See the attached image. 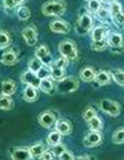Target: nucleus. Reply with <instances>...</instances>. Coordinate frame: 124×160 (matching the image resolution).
I'll return each mask as SVG.
<instances>
[{
  "mask_svg": "<svg viewBox=\"0 0 124 160\" xmlns=\"http://www.w3.org/2000/svg\"><path fill=\"white\" fill-rule=\"evenodd\" d=\"M67 10V3L64 0H49L41 7V13L45 17H60Z\"/></svg>",
  "mask_w": 124,
  "mask_h": 160,
  "instance_id": "nucleus-1",
  "label": "nucleus"
},
{
  "mask_svg": "<svg viewBox=\"0 0 124 160\" xmlns=\"http://www.w3.org/2000/svg\"><path fill=\"white\" fill-rule=\"evenodd\" d=\"M79 78L75 76H65L55 83V90L59 93H73L79 88Z\"/></svg>",
  "mask_w": 124,
  "mask_h": 160,
  "instance_id": "nucleus-2",
  "label": "nucleus"
},
{
  "mask_svg": "<svg viewBox=\"0 0 124 160\" xmlns=\"http://www.w3.org/2000/svg\"><path fill=\"white\" fill-rule=\"evenodd\" d=\"M59 53L60 56L65 57L67 59L70 61H78L79 58V53H78V49H76V44L70 41V39H65V41H62L59 43Z\"/></svg>",
  "mask_w": 124,
  "mask_h": 160,
  "instance_id": "nucleus-3",
  "label": "nucleus"
},
{
  "mask_svg": "<svg viewBox=\"0 0 124 160\" xmlns=\"http://www.w3.org/2000/svg\"><path fill=\"white\" fill-rule=\"evenodd\" d=\"M99 108L102 112L109 115V116H113V117H117L120 115V111H122V106L120 103H118L117 101H113V100H109V98H104L99 102Z\"/></svg>",
  "mask_w": 124,
  "mask_h": 160,
  "instance_id": "nucleus-4",
  "label": "nucleus"
},
{
  "mask_svg": "<svg viewBox=\"0 0 124 160\" xmlns=\"http://www.w3.org/2000/svg\"><path fill=\"white\" fill-rule=\"evenodd\" d=\"M107 41H108V46L112 48L113 52L115 53H120L124 48V39L123 35L118 32H109L108 37H107Z\"/></svg>",
  "mask_w": 124,
  "mask_h": 160,
  "instance_id": "nucleus-5",
  "label": "nucleus"
},
{
  "mask_svg": "<svg viewBox=\"0 0 124 160\" xmlns=\"http://www.w3.org/2000/svg\"><path fill=\"white\" fill-rule=\"evenodd\" d=\"M58 121L57 115L53 111H43L39 116H38V122L41 128L44 129H52L55 126Z\"/></svg>",
  "mask_w": 124,
  "mask_h": 160,
  "instance_id": "nucleus-6",
  "label": "nucleus"
},
{
  "mask_svg": "<svg viewBox=\"0 0 124 160\" xmlns=\"http://www.w3.org/2000/svg\"><path fill=\"white\" fill-rule=\"evenodd\" d=\"M93 27H94V19H93L90 13H84L79 17L76 28H78L80 34H85V33L90 32Z\"/></svg>",
  "mask_w": 124,
  "mask_h": 160,
  "instance_id": "nucleus-7",
  "label": "nucleus"
},
{
  "mask_svg": "<svg viewBox=\"0 0 124 160\" xmlns=\"http://www.w3.org/2000/svg\"><path fill=\"white\" fill-rule=\"evenodd\" d=\"M20 82L26 85V86H34V87L39 88L40 78L38 77V74L35 72H33L30 69H26L20 74Z\"/></svg>",
  "mask_w": 124,
  "mask_h": 160,
  "instance_id": "nucleus-8",
  "label": "nucleus"
},
{
  "mask_svg": "<svg viewBox=\"0 0 124 160\" xmlns=\"http://www.w3.org/2000/svg\"><path fill=\"white\" fill-rule=\"evenodd\" d=\"M103 141V135L100 131H93L90 130V132L87 134V136L83 140V144H84L85 148H95L99 146Z\"/></svg>",
  "mask_w": 124,
  "mask_h": 160,
  "instance_id": "nucleus-9",
  "label": "nucleus"
},
{
  "mask_svg": "<svg viewBox=\"0 0 124 160\" xmlns=\"http://www.w3.org/2000/svg\"><path fill=\"white\" fill-rule=\"evenodd\" d=\"M9 156H10L13 160H29V159H31L29 148H25V146L10 148V150H9Z\"/></svg>",
  "mask_w": 124,
  "mask_h": 160,
  "instance_id": "nucleus-10",
  "label": "nucleus"
},
{
  "mask_svg": "<svg viewBox=\"0 0 124 160\" xmlns=\"http://www.w3.org/2000/svg\"><path fill=\"white\" fill-rule=\"evenodd\" d=\"M49 29H50L53 33H57V34H68V33L71 30V27H70V24H69L68 22H65V20L55 19V20L50 22Z\"/></svg>",
  "mask_w": 124,
  "mask_h": 160,
  "instance_id": "nucleus-11",
  "label": "nucleus"
},
{
  "mask_svg": "<svg viewBox=\"0 0 124 160\" xmlns=\"http://www.w3.org/2000/svg\"><path fill=\"white\" fill-rule=\"evenodd\" d=\"M21 35L24 38V41L26 42L28 46L33 47L34 44H36L38 42V32H36V28L34 25H28L23 29L21 32Z\"/></svg>",
  "mask_w": 124,
  "mask_h": 160,
  "instance_id": "nucleus-12",
  "label": "nucleus"
},
{
  "mask_svg": "<svg viewBox=\"0 0 124 160\" xmlns=\"http://www.w3.org/2000/svg\"><path fill=\"white\" fill-rule=\"evenodd\" d=\"M35 57H38L41 62L44 63V66H52L54 59L49 52V48L47 46H39L36 49H35Z\"/></svg>",
  "mask_w": 124,
  "mask_h": 160,
  "instance_id": "nucleus-13",
  "label": "nucleus"
},
{
  "mask_svg": "<svg viewBox=\"0 0 124 160\" xmlns=\"http://www.w3.org/2000/svg\"><path fill=\"white\" fill-rule=\"evenodd\" d=\"M109 28L105 25H98V27H93L90 30V37H92V42H97V41H102L108 37L109 33Z\"/></svg>",
  "mask_w": 124,
  "mask_h": 160,
  "instance_id": "nucleus-14",
  "label": "nucleus"
},
{
  "mask_svg": "<svg viewBox=\"0 0 124 160\" xmlns=\"http://www.w3.org/2000/svg\"><path fill=\"white\" fill-rule=\"evenodd\" d=\"M54 129L57 131H59L63 136H68L71 134L73 131V125L69 120H65V118H58V121L54 126Z\"/></svg>",
  "mask_w": 124,
  "mask_h": 160,
  "instance_id": "nucleus-15",
  "label": "nucleus"
},
{
  "mask_svg": "<svg viewBox=\"0 0 124 160\" xmlns=\"http://www.w3.org/2000/svg\"><path fill=\"white\" fill-rule=\"evenodd\" d=\"M94 81H95V82H97V85H99V86H108V85L112 82V76H110V72L104 71V69L98 71V72H97V74H95Z\"/></svg>",
  "mask_w": 124,
  "mask_h": 160,
  "instance_id": "nucleus-16",
  "label": "nucleus"
},
{
  "mask_svg": "<svg viewBox=\"0 0 124 160\" xmlns=\"http://www.w3.org/2000/svg\"><path fill=\"white\" fill-rule=\"evenodd\" d=\"M95 74H97V71L93 67H89L88 66V67H84V68L80 69L79 78L81 79L83 82H92V81H94Z\"/></svg>",
  "mask_w": 124,
  "mask_h": 160,
  "instance_id": "nucleus-17",
  "label": "nucleus"
},
{
  "mask_svg": "<svg viewBox=\"0 0 124 160\" xmlns=\"http://www.w3.org/2000/svg\"><path fill=\"white\" fill-rule=\"evenodd\" d=\"M18 61H19L18 54L11 49L4 52L3 56L0 57V62H2L3 64H5V66H14V64L18 63Z\"/></svg>",
  "mask_w": 124,
  "mask_h": 160,
  "instance_id": "nucleus-18",
  "label": "nucleus"
},
{
  "mask_svg": "<svg viewBox=\"0 0 124 160\" xmlns=\"http://www.w3.org/2000/svg\"><path fill=\"white\" fill-rule=\"evenodd\" d=\"M38 90H39V88H36V87H34V86H26V87L24 88V91H23V98H24V101H26V102H29V103L36 101L38 97H39Z\"/></svg>",
  "mask_w": 124,
  "mask_h": 160,
  "instance_id": "nucleus-19",
  "label": "nucleus"
},
{
  "mask_svg": "<svg viewBox=\"0 0 124 160\" xmlns=\"http://www.w3.org/2000/svg\"><path fill=\"white\" fill-rule=\"evenodd\" d=\"M48 150V148L43 144V142H36L31 146H29V151L31 155V159H40L45 151Z\"/></svg>",
  "mask_w": 124,
  "mask_h": 160,
  "instance_id": "nucleus-20",
  "label": "nucleus"
},
{
  "mask_svg": "<svg viewBox=\"0 0 124 160\" xmlns=\"http://www.w3.org/2000/svg\"><path fill=\"white\" fill-rule=\"evenodd\" d=\"M39 90L44 93H53V91L55 90V86H54V79L52 77H48V78H43L40 79V85H39Z\"/></svg>",
  "mask_w": 124,
  "mask_h": 160,
  "instance_id": "nucleus-21",
  "label": "nucleus"
},
{
  "mask_svg": "<svg viewBox=\"0 0 124 160\" xmlns=\"http://www.w3.org/2000/svg\"><path fill=\"white\" fill-rule=\"evenodd\" d=\"M16 91V83L13 79H4L2 82V93L8 95V96H13Z\"/></svg>",
  "mask_w": 124,
  "mask_h": 160,
  "instance_id": "nucleus-22",
  "label": "nucleus"
},
{
  "mask_svg": "<svg viewBox=\"0 0 124 160\" xmlns=\"http://www.w3.org/2000/svg\"><path fill=\"white\" fill-rule=\"evenodd\" d=\"M13 108H14V101H13L11 96L4 95V93L0 95V110L10 111Z\"/></svg>",
  "mask_w": 124,
  "mask_h": 160,
  "instance_id": "nucleus-23",
  "label": "nucleus"
},
{
  "mask_svg": "<svg viewBox=\"0 0 124 160\" xmlns=\"http://www.w3.org/2000/svg\"><path fill=\"white\" fill-rule=\"evenodd\" d=\"M16 17H18L19 20L25 22V20L30 19L31 12H30V9H29L28 7H25V5H19V7L16 8Z\"/></svg>",
  "mask_w": 124,
  "mask_h": 160,
  "instance_id": "nucleus-24",
  "label": "nucleus"
},
{
  "mask_svg": "<svg viewBox=\"0 0 124 160\" xmlns=\"http://www.w3.org/2000/svg\"><path fill=\"white\" fill-rule=\"evenodd\" d=\"M88 126L93 131H102L104 124H103V120L97 115V116H94L93 118H90L89 121H88Z\"/></svg>",
  "mask_w": 124,
  "mask_h": 160,
  "instance_id": "nucleus-25",
  "label": "nucleus"
},
{
  "mask_svg": "<svg viewBox=\"0 0 124 160\" xmlns=\"http://www.w3.org/2000/svg\"><path fill=\"white\" fill-rule=\"evenodd\" d=\"M62 136H63V135H62L59 131L54 130V131H52V132L48 134V136H47V144H48L49 146H54V145L62 142Z\"/></svg>",
  "mask_w": 124,
  "mask_h": 160,
  "instance_id": "nucleus-26",
  "label": "nucleus"
},
{
  "mask_svg": "<svg viewBox=\"0 0 124 160\" xmlns=\"http://www.w3.org/2000/svg\"><path fill=\"white\" fill-rule=\"evenodd\" d=\"M50 77L54 79L55 82L60 81L65 77V68H59V67H54L50 66Z\"/></svg>",
  "mask_w": 124,
  "mask_h": 160,
  "instance_id": "nucleus-27",
  "label": "nucleus"
},
{
  "mask_svg": "<svg viewBox=\"0 0 124 160\" xmlns=\"http://www.w3.org/2000/svg\"><path fill=\"white\" fill-rule=\"evenodd\" d=\"M110 76H112V79H114V82L118 85V86H124V71L123 69H113L110 71Z\"/></svg>",
  "mask_w": 124,
  "mask_h": 160,
  "instance_id": "nucleus-28",
  "label": "nucleus"
},
{
  "mask_svg": "<svg viewBox=\"0 0 124 160\" xmlns=\"http://www.w3.org/2000/svg\"><path fill=\"white\" fill-rule=\"evenodd\" d=\"M11 44V37L8 32L0 30V49H5Z\"/></svg>",
  "mask_w": 124,
  "mask_h": 160,
  "instance_id": "nucleus-29",
  "label": "nucleus"
},
{
  "mask_svg": "<svg viewBox=\"0 0 124 160\" xmlns=\"http://www.w3.org/2000/svg\"><path fill=\"white\" fill-rule=\"evenodd\" d=\"M43 66H44V63L41 62L38 57H35V56H34V57L29 61V63H28V69H30V71H33V72H35V73H36V72H38L41 67H43Z\"/></svg>",
  "mask_w": 124,
  "mask_h": 160,
  "instance_id": "nucleus-30",
  "label": "nucleus"
},
{
  "mask_svg": "<svg viewBox=\"0 0 124 160\" xmlns=\"http://www.w3.org/2000/svg\"><path fill=\"white\" fill-rule=\"evenodd\" d=\"M108 41L107 38L105 39H102V41H97V42H92L90 44V48L95 52H102V51H105L108 48Z\"/></svg>",
  "mask_w": 124,
  "mask_h": 160,
  "instance_id": "nucleus-31",
  "label": "nucleus"
},
{
  "mask_svg": "<svg viewBox=\"0 0 124 160\" xmlns=\"http://www.w3.org/2000/svg\"><path fill=\"white\" fill-rule=\"evenodd\" d=\"M112 141L117 145L124 144V128H119L114 131V134L112 136Z\"/></svg>",
  "mask_w": 124,
  "mask_h": 160,
  "instance_id": "nucleus-32",
  "label": "nucleus"
},
{
  "mask_svg": "<svg viewBox=\"0 0 124 160\" xmlns=\"http://www.w3.org/2000/svg\"><path fill=\"white\" fill-rule=\"evenodd\" d=\"M100 8H102L100 0H89L88 4H87V9L90 14H95Z\"/></svg>",
  "mask_w": 124,
  "mask_h": 160,
  "instance_id": "nucleus-33",
  "label": "nucleus"
},
{
  "mask_svg": "<svg viewBox=\"0 0 124 160\" xmlns=\"http://www.w3.org/2000/svg\"><path fill=\"white\" fill-rule=\"evenodd\" d=\"M99 20H102V22H107L109 18H110V12H109V8H104V7H102L95 14H94Z\"/></svg>",
  "mask_w": 124,
  "mask_h": 160,
  "instance_id": "nucleus-34",
  "label": "nucleus"
},
{
  "mask_svg": "<svg viewBox=\"0 0 124 160\" xmlns=\"http://www.w3.org/2000/svg\"><path fill=\"white\" fill-rule=\"evenodd\" d=\"M109 12H110V18H114V17H117L118 14H120V13L123 12L122 4H120V3H118L117 0H115L114 3H112V4L109 5Z\"/></svg>",
  "mask_w": 124,
  "mask_h": 160,
  "instance_id": "nucleus-35",
  "label": "nucleus"
},
{
  "mask_svg": "<svg viewBox=\"0 0 124 160\" xmlns=\"http://www.w3.org/2000/svg\"><path fill=\"white\" fill-rule=\"evenodd\" d=\"M94 116H97V111H95L94 107H92V106H87L85 110L83 111V118H84L87 122L89 121L90 118H93Z\"/></svg>",
  "mask_w": 124,
  "mask_h": 160,
  "instance_id": "nucleus-36",
  "label": "nucleus"
},
{
  "mask_svg": "<svg viewBox=\"0 0 124 160\" xmlns=\"http://www.w3.org/2000/svg\"><path fill=\"white\" fill-rule=\"evenodd\" d=\"M53 152H54V155H55V158H59L65 150H67V146L64 145V144H62V142H59V144H57V145H54V146H52V149H50Z\"/></svg>",
  "mask_w": 124,
  "mask_h": 160,
  "instance_id": "nucleus-37",
  "label": "nucleus"
},
{
  "mask_svg": "<svg viewBox=\"0 0 124 160\" xmlns=\"http://www.w3.org/2000/svg\"><path fill=\"white\" fill-rule=\"evenodd\" d=\"M36 74H38V77H39L40 79L50 77V67H49V66H43V67H41V68L36 72Z\"/></svg>",
  "mask_w": 124,
  "mask_h": 160,
  "instance_id": "nucleus-38",
  "label": "nucleus"
},
{
  "mask_svg": "<svg viewBox=\"0 0 124 160\" xmlns=\"http://www.w3.org/2000/svg\"><path fill=\"white\" fill-rule=\"evenodd\" d=\"M68 64H69V59H67L65 57L60 56V58L55 59V61L53 62L52 66H54V67H59V68H67Z\"/></svg>",
  "mask_w": 124,
  "mask_h": 160,
  "instance_id": "nucleus-39",
  "label": "nucleus"
},
{
  "mask_svg": "<svg viewBox=\"0 0 124 160\" xmlns=\"http://www.w3.org/2000/svg\"><path fill=\"white\" fill-rule=\"evenodd\" d=\"M3 7L7 10H13L19 5L16 3V0H3Z\"/></svg>",
  "mask_w": 124,
  "mask_h": 160,
  "instance_id": "nucleus-40",
  "label": "nucleus"
},
{
  "mask_svg": "<svg viewBox=\"0 0 124 160\" xmlns=\"http://www.w3.org/2000/svg\"><path fill=\"white\" fill-rule=\"evenodd\" d=\"M113 19V23L117 25V27H123L124 28V13L122 12L120 14H118L117 17L112 18Z\"/></svg>",
  "mask_w": 124,
  "mask_h": 160,
  "instance_id": "nucleus-41",
  "label": "nucleus"
},
{
  "mask_svg": "<svg viewBox=\"0 0 124 160\" xmlns=\"http://www.w3.org/2000/svg\"><path fill=\"white\" fill-rule=\"evenodd\" d=\"M59 159H60V160H74L75 156H74V154H71L69 150H65V151L59 156Z\"/></svg>",
  "mask_w": 124,
  "mask_h": 160,
  "instance_id": "nucleus-42",
  "label": "nucleus"
},
{
  "mask_svg": "<svg viewBox=\"0 0 124 160\" xmlns=\"http://www.w3.org/2000/svg\"><path fill=\"white\" fill-rule=\"evenodd\" d=\"M54 158H55L54 152H53L52 150H47L43 155H41V158H40V159H43V160H52V159H54Z\"/></svg>",
  "mask_w": 124,
  "mask_h": 160,
  "instance_id": "nucleus-43",
  "label": "nucleus"
},
{
  "mask_svg": "<svg viewBox=\"0 0 124 160\" xmlns=\"http://www.w3.org/2000/svg\"><path fill=\"white\" fill-rule=\"evenodd\" d=\"M115 0H100V3L102 4H107V5H110L112 3H114Z\"/></svg>",
  "mask_w": 124,
  "mask_h": 160,
  "instance_id": "nucleus-44",
  "label": "nucleus"
},
{
  "mask_svg": "<svg viewBox=\"0 0 124 160\" xmlns=\"http://www.w3.org/2000/svg\"><path fill=\"white\" fill-rule=\"evenodd\" d=\"M92 156L90 155H80V156H78L76 159H79V160H81V159H90Z\"/></svg>",
  "mask_w": 124,
  "mask_h": 160,
  "instance_id": "nucleus-45",
  "label": "nucleus"
},
{
  "mask_svg": "<svg viewBox=\"0 0 124 160\" xmlns=\"http://www.w3.org/2000/svg\"><path fill=\"white\" fill-rule=\"evenodd\" d=\"M26 2V0H16V3H18V5H24V3Z\"/></svg>",
  "mask_w": 124,
  "mask_h": 160,
  "instance_id": "nucleus-46",
  "label": "nucleus"
},
{
  "mask_svg": "<svg viewBox=\"0 0 124 160\" xmlns=\"http://www.w3.org/2000/svg\"><path fill=\"white\" fill-rule=\"evenodd\" d=\"M85 2H89V0H85Z\"/></svg>",
  "mask_w": 124,
  "mask_h": 160,
  "instance_id": "nucleus-47",
  "label": "nucleus"
}]
</instances>
